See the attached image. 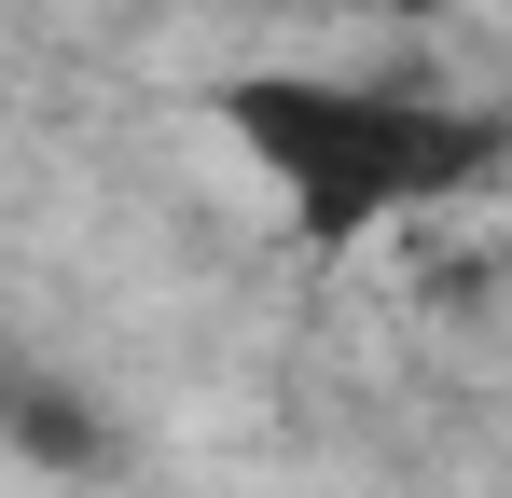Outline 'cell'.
Instances as JSON below:
<instances>
[{"mask_svg": "<svg viewBox=\"0 0 512 498\" xmlns=\"http://www.w3.org/2000/svg\"><path fill=\"white\" fill-rule=\"evenodd\" d=\"M208 125L250 153V180L319 249L429 222L471 180H499V153H512L499 111H457L416 83H346V70H236V83H208Z\"/></svg>", "mask_w": 512, "mask_h": 498, "instance_id": "1", "label": "cell"}, {"mask_svg": "<svg viewBox=\"0 0 512 498\" xmlns=\"http://www.w3.org/2000/svg\"><path fill=\"white\" fill-rule=\"evenodd\" d=\"M319 14H443V0H319Z\"/></svg>", "mask_w": 512, "mask_h": 498, "instance_id": "2", "label": "cell"}]
</instances>
